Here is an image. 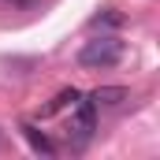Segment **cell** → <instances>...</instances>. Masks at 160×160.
I'll return each instance as SVG.
<instances>
[{
  "label": "cell",
  "mask_w": 160,
  "mask_h": 160,
  "mask_svg": "<svg viewBox=\"0 0 160 160\" xmlns=\"http://www.w3.org/2000/svg\"><path fill=\"white\" fill-rule=\"evenodd\" d=\"M119 60H123V41H119V38H108V34L86 41V45H82V52H78V63H82V67H89V71L116 67Z\"/></svg>",
  "instance_id": "6da1fadb"
},
{
  "label": "cell",
  "mask_w": 160,
  "mask_h": 160,
  "mask_svg": "<svg viewBox=\"0 0 160 160\" xmlns=\"http://www.w3.org/2000/svg\"><path fill=\"white\" fill-rule=\"evenodd\" d=\"M78 104V112H75V123H71V130H75V138L78 142H89V134H93V112H97V104L93 101H75Z\"/></svg>",
  "instance_id": "7a4b0ae2"
},
{
  "label": "cell",
  "mask_w": 160,
  "mask_h": 160,
  "mask_svg": "<svg viewBox=\"0 0 160 160\" xmlns=\"http://www.w3.org/2000/svg\"><path fill=\"white\" fill-rule=\"evenodd\" d=\"M89 101H93L97 108H116V104L127 101V89H123V86H97V89L89 93Z\"/></svg>",
  "instance_id": "3957f363"
},
{
  "label": "cell",
  "mask_w": 160,
  "mask_h": 160,
  "mask_svg": "<svg viewBox=\"0 0 160 160\" xmlns=\"http://www.w3.org/2000/svg\"><path fill=\"white\" fill-rule=\"evenodd\" d=\"M78 97H82V93H78V89H75V86H71V89H60V93L52 97V104H48V108H45L41 116H56V112H63L67 104L75 108V101H78Z\"/></svg>",
  "instance_id": "277c9868"
},
{
  "label": "cell",
  "mask_w": 160,
  "mask_h": 160,
  "mask_svg": "<svg viewBox=\"0 0 160 160\" xmlns=\"http://www.w3.org/2000/svg\"><path fill=\"white\" fill-rule=\"evenodd\" d=\"M22 134H26V142L38 149V153H48L52 157V142L45 138V134H38V127H30V123H22Z\"/></svg>",
  "instance_id": "5b68a950"
}]
</instances>
